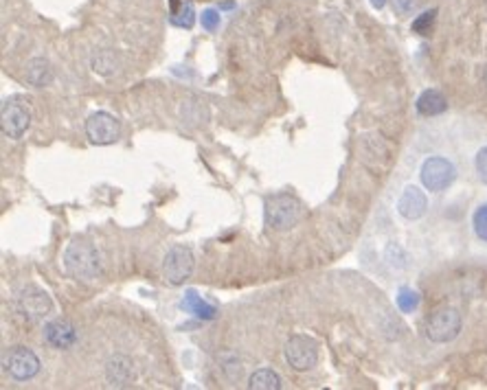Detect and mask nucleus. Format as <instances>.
Masks as SVG:
<instances>
[{"label": "nucleus", "mask_w": 487, "mask_h": 390, "mask_svg": "<svg viewBox=\"0 0 487 390\" xmlns=\"http://www.w3.org/2000/svg\"><path fill=\"white\" fill-rule=\"evenodd\" d=\"M64 268L70 276L79 278V281H93L101 272L99 255L93 243L84 239H73L68 248L64 250Z\"/></svg>", "instance_id": "obj_1"}, {"label": "nucleus", "mask_w": 487, "mask_h": 390, "mask_svg": "<svg viewBox=\"0 0 487 390\" xmlns=\"http://www.w3.org/2000/svg\"><path fill=\"white\" fill-rule=\"evenodd\" d=\"M301 215V202L288 193L270 195L266 200V221L275 231H290L292 226L299 224Z\"/></svg>", "instance_id": "obj_2"}, {"label": "nucleus", "mask_w": 487, "mask_h": 390, "mask_svg": "<svg viewBox=\"0 0 487 390\" xmlns=\"http://www.w3.org/2000/svg\"><path fill=\"white\" fill-rule=\"evenodd\" d=\"M461 333V314L452 307H441L432 312L426 320V336L430 342H452Z\"/></svg>", "instance_id": "obj_3"}, {"label": "nucleus", "mask_w": 487, "mask_h": 390, "mask_svg": "<svg viewBox=\"0 0 487 390\" xmlns=\"http://www.w3.org/2000/svg\"><path fill=\"white\" fill-rule=\"evenodd\" d=\"M194 272V253L187 246H172L162 261V274L172 285H182Z\"/></svg>", "instance_id": "obj_4"}, {"label": "nucleus", "mask_w": 487, "mask_h": 390, "mask_svg": "<svg viewBox=\"0 0 487 390\" xmlns=\"http://www.w3.org/2000/svg\"><path fill=\"white\" fill-rule=\"evenodd\" d=\"M421 184L432 191V193H439V191H446L454 178H456V169L454 164L448 160V158H441V156H432L428 158L424 164H421Z\"/></svg>", "instance_id": "obj_5"}, {"label": "nucleus", "mask_w": 487, "mask_h": 390, "mask_svg": "<svg viewBox=\"0 0 487 390\" xmlns=\"http://www.w3.org/2000/svg\"><path fill=\"white\" fill-rule=\"evenodd\" d=\"M286 359L294 371H310L318 362V344L308 336H292L286 342Z\"/></svg>", "instance_id": "obj_6"}, {"label": "nucleus", "mask_w": 487, "mask_h": 390, "mask_svg": "<svg viewBox=\"0 0 487 390\" xmlns=\"http://www.w3.org/2000/svg\"><path fill=\"white\" fill-rule=\"evenodd\" d=\"M16 305H18V312L29 318L31 322H38V320H44L51 312H53V300L46 292L38 290V288H24L18 298H16Z\"/></svg>", "instance_id": "obj_7"}, {"label": "nucleus", "mask_w": 487, "mask_h": 390, "mask_svg": "<svg viewBox=\"0 0 487 390\" xmlns=\"http://www.w3.org/2000/svg\"><path fill=\"white\" fill-rule=\"evenodd\" d=\"M5 371L18 379V381H26L33 379L40 373V359L33 351L24 349V347H14L7 355H5Z\"/></svg>", "instance_id": "obj_8"}, {"label": "nucleus", "mask_w": 487, "mask_h": 390, "mask_svg": "<svg viewBox=\"0 0 487 390\" xmlns=\"http://www.w3.org/2000/svg\"><path fill=\"white\" fill-rule=\"evenodd\" d=\"M31 115L29 107L18 101H5L0 110V130L7 138H22V134L29 130Z\"/></svg>", "instance_id": "obj_9"}, {"label": "nucleus", "mask_w": 487, "mask_h": 390, "mask_svg": "<svg viewBox=\"0 0 487 390\" xmlns=\"http://www.w3.org/2000/svg\"><path fill=\"white\" fill-rule=\"evenodd\" d=\"M121 134L119 121L108 112H95L86 121V136L95 145H112Z\"/></svg>", "instance_id": "obj_10"}, {"label": "nucleus", "mask_w": 487, "mask_h": 390, "mask_svg": "<svg viewBox=\"0 0 487 390\" xmlns=\"http://www.w3.org/2000/svg\"><path fill=\"white\" fill-rule=\"evenodd\" d=\"M44 340L53 349H70L77 342V331L68 320H51L44 325Z\"/></svg>", "instance_id": "obj_11"}, {"label": "nucleus", "mask_w": 487, "mask_h": 390, "mask_svg": "<svg viewBox=\"0 0 487 390\" xmlns=\"http://www.w3.org/2000/svg\"><path fill=\"white\" fill-rule=\"evenodd\" d=\"M428 209V200L421 189L406 186L397 200V211L404 219H419Z\"/></svg>", "instance_id": "obj_12"}, {"label": "nucleus", "mask_w": 487, "mask_h": 390, "mask_svg": "<svg viewBox=\"0 0 487 390\" xmlns=\"http://www.w3.org/2000/svg\"><path fill=\"white\" fill-rule=\"evenodd\" d=\"M446 110H448V99L444 97V93L435 88L424 90L417 99V112L421 117H437V115H444Z\"/></svg>", "instance_id": "obj_13"}, {"label": "nucleus", "mask_w": 487, "mask_h": 390, "mask_svg": "<svg viewBox=\"0 0 487 390\" xmlns=\"http://www.w3.org/2000/svg\"><path fill=\"white\" fill-rule=\"evenodd\" d=\"M24 77H26V81L31 83V86L44 88V86H48V83L53 81V66H51L48 60L36 58V60H31L29 64H26Z\"/></svg>", "instance_id": "obj_14"}, {"label": "nucleus", "mask_w": 487, "mask_h": 390, "mask_svg": "<svg viewBox=\"0 0 487 390\" xmlns=\"http://www.w3.org/2000/svg\"><path fill=\"white\" fill-rule=\"evenodd\" d=\"M132 362L123 355H117L108 362V369H105V377L110 381V386H127L132 379Z\"/></svg>", "instance_id": "obj_15"}, {"label": "nucleus", "mask_w": 487, "mask_h": 390, "mask_svg": "<svg viewBox=\"0 0 487 390\" xmlns=\"http://www.w3.org/2000/svg\"><path fill=\"white\" fill-rule=\"evenodd\" d=\"M172 11H169V22L180 29H192L196 22V9L189 0H169Z\"/></svg>", "instance_id": "obj_16"}, {"label": "nucleus", "mask_w": 487, "mask_h": 390, "mask_svg": "<svg viewBox=\"0 0 487 390\" xmlns=\"http://www.w3.org/2000/svg\"><path fill=\"white\" fill-rule=\"evenodd\" d=\"M182 310L184 312H189V314H194V316H198V318H202V320H211V318H215V307L211 302H206L204 298H200L194 290H189L187 294H184V298H182Z\"/></svg>", "instance_id": "obj_17"}, {"label": "nucleus", "mask_w": 487, "mask_h": 390, "mask_svg": "<svg viewBox=\"0 0 487 390\" xmlns=\"http://www.w3.org/2000/svg\"><path fill=\"white\" fill-rule=\"evenodd\" d=\"M248 388H253V390H279L281 388V377L275 371L261 369V371H255L251 375Z\"/></svg>", "instance_id": "obj_18"}, {"label": "nucleus", "mask_w": 487, "mask_h": 390, "mask_svg": "<svg viewBox=\"0 0 487 390\" xmlns=\"http://www.w3.org/2000/svg\"><path fill=\"white\" fill-rule=\"evenodd\" d=\"M397 307L404 312V314H411L419 307V294L411 288H402L399 294H397Z\"/></svg>", "instance_id": "obj_19"}, {"label": "nucleus", "mask_w": 487, "mask_h": 390, "mask_svg": "<svg viewBox=\"0 0 487 390\" xmlns=\"http://www.w3.org/2000/svg\"><path fill=\"white\" fill-rule=\"evenodd\" d=\"M472 226L481 241L487 243V204H481L472 215Z\"/></svg>", "instance_id": "obj_20"}, {"label": "nucleus", "mask_w": 487, "mask_h": 390, "mask_svg": "<svg viewBox=\"0 0 487 390\" xmlns=\"http://www.w3.org/2000/svg\"><path fill=\"white\" fill-rule=\"evenodd\" d=\"M435 18H437V9H430V11H424L421 16H417L413 20V31L419 33V36H428L432 24H435Z\"/></svg>", "instance_id": "obj_21"}, {"label": "nucleus", "mask_w": 487, "mask_h": 390, "mask_svg": "<svg viewBox=\"0 0 487 390\" xmlns=\"http://www.w3.org/2000/svg\"><path fill=\"white\" fill-rule=\"evenodd\" d=\"M218 26H220V14L218 11H215V9L202 11V29L204 31L213 33L215 29H218Z\"/></svg>", "instance_id": "obj_22"}, {"label": "nucleus", "mask_w": 487, "mask_h": 390, "mask_svg": "<svg viewBox=\"0 0 487 390\" xmlns=\"http://www.w3.org/2000/svg\"><path fill=\"white\" fill-rule=\"evenodd\" d=\"M474 167H476V174H478L481 182H485V184H487V147L478 149L476 160H474Z\"/></svg>", "instance_id": "obj_23"}, {"label": "nucleus", "mask_w": 487, "mask_h": 390, "mask_svg": "<svg viewBox=\"0 0 487 390\" xmlns=\"http://www.w3.org/2000/svg\"><path fill=\"white\" fill-rule=\"evenodd\" d=\"M413 5H415L413 0H393V7L397 14H409L413 9Z\"/></svg>", "instance_id": "obj_24"}, {"label": "nucleus", "mask_w": 487, "mask_h": 390, "mask_svg": "<svg viewBox=\"0 0 487 390\" xmlns=\"http://www.w3.org/2000/svg\"><path fill=\"white\" fill-rule=\"evenodd\" d=\"M369 3H371L375 9H382V7L387 5V0H369Z\"/></svg>", "instance_id": "obj_25"}, {"label": "nucleus", "mask_w": 487, "mask_h": 390, "mask_svg": "<svg viewBox=\"0 0 487 390\" xmlns=\"http://www.w3.org/2000/svg\"><path fill=\"white\" fill-rule=\"evenodd\" d=\"M485 83H487V68H485Z\"/></svg>", "instance_id": "obj_26"}]
</instances>
